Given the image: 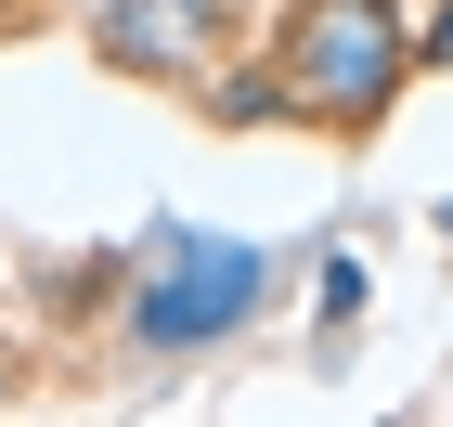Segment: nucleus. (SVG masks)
<instances>
[{"instance_id": "0eeeda50", "label": "nucleus", "mask_w": 453, "mask_h": 427, "mask_svg": "<svg viewBox=\"0 0 453 427\" xmlns=\"http://www.w3.org/2000/svg\"><path fill=\"white\" fill-rule=\"evenodd\" d=\"M441 247H453V208H441Z\"/></svg>"}, {"instance_id": "f257e3e1", "label": "nucleus", "mask_w": 453, "mask_h": 427, "mask_svg": "<svg viewBox=\"0 0 453 427\" xmlns=\"http://www.w3.org/2000/svg\"><path fill=\"white\" fill-rule=\"evenodd\" d=\"M273 78L285 117L324 142H376L402 78H415V13L402 0H285L273 13Z\"/></svg>"}, {"instance_id": "20e7f679", "label": "nucleus", "mask_w": 453, "mask_h": 427, "mask_svg": "<svg viewBox=\"0 0 453 427\" xmlns=\"http://www.w3.org/2000/svg\"><path fill=\"white\" fill-rule=\"evenodd\" d=\"M195 104H208L220 130H285V78H273V52H220Z\"/></svg>"}, {"instance_id": "423d86ee", "label": "nucleus", "mask_w": 453, "mask_h": 427, "mask_svg": "<svg viewBox=\"0 0 453 427\" xmlns=\"http://www.w3.org/2000/svg\"><path fill=\"white\" fill-rule=\"evenodd\" d=\"M427 65H453V0H427V27H415V78Z\"/></svg>"}, {"instance_id": "7ed1b4c3", "label": "nucleus", "mask_w": 453, "mask_h": 427, "mask_svg": "<svg viewBox=\"0 0 453 427\" xmlns=\"http://www.w3.org/2000/svg\"><path fill=\"white\" fill-rule=\"evenodd\" d=\"M78 39H91V65L130 78V91H208V65L246 39V0H91L78 13Z\"/></svg>"}, {"instance_id": "39448f33", "label": "nucleus", "mask_w": 453, "mask_h": 427, "mask_svg": "<svg viewBox=\"0 0 453 427\" xmlns=\"http://www.w3.org/2000/svg\"><path fill=\"white\" fill-rule=\"evenodd\" d=\"M363 298H376V272H363V259H324V324H311V350H337L349 324H363Z\"/></svg>"}, {"instance_id": "f03ea898", "label": "nucleus", "mask_w": 453, "mask_h": 427, "mask_svg": "<svg viewBox=\"0 0 453 427\" xmlns=\"http://www.w3.org/2000/svg\"><path fill=\"white\" fill-rule=\"evenodd\" d=\"M273 285H285V259L246 247V233H156L117 272V324H130L142 362H195V350H234L273 311Z\"/></svg>"}]
</instances>
